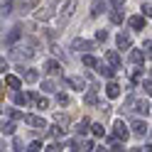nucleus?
Returning <instances> with one entry per match:
<instances>
[{"mask_svg": "<svg viewBox=\"0 0 152 152\" xmlns=\"http://www.w3.org/2000/svg\"><path fill=\"white\" fill-rule=\"evenodd\" d=\"M113 128H115V130H113V132H115V137H120L123 142L128 140L130 130H128V123H125V120H115V123H113Z\"/></svg>", "mask_w": 152, "mask_h": 152, "instance_id": "nucleus-1", "label": "nucleus"}, {"mask_svg": "<svg viewBox=\"0 0 152 152\" xmlns=\"http://www.w3.org/2000/svg\"><path fill=\"white\" fill-rule=\"evenodd\" d=\"M20 37H22V30H20V27H12V30L5 34V44H7V47H12L17 39H20Z\"/></svg>", "mask_w": 152, "mask_h": 152, "instance_id": "nucleus-2", "label": "nucleus"}, {"mask_svg": "<svg viewBox=\"0 0 152 152\" xmlns=\"http://www.w3.org/2000/svg\"><path fill=\"white\" fill-rule=\"evenodd\" d=\"M64 86H71V88H76V91H83L86 81H83L81 76H74V79H64Z\"/></svg>", "mask_w": 152, "mask_h": 152, "instance_id": "nucleus-3", "label": "nucleus"}, {"mask_svg": "<svg viewBox=\"0 0 152 152\" xmlns=\"http://www.w3.org/2000/svg\"><path fill=\"white\" fill-rule=\"evenodd\" d=\"M71 49H76V52H83V49H93V42H88V39H74L71 42Z\"/></svg>", "mask_w": 152, "mask_h": 152, "instance_id": "nucleus-4", "label": "nucleus"}, {"mask_svg": "<svg viewBox=\"0 0 152 152\" xmlns=\"http://www.w3.org/2000/svg\"><path fill=\"white\" fill-rule=\"evenodd\" d=\"M113 69H115V66H106L103 61L96 64V71H98L101 76H106V79H113V76H115V71H113Z\"/></svg>", "mask_w": 152, "mask_h": 152, "instance_id": "nucleus-5", "label": "nucleus"}, {"mask_svg": "<svg viewBox=\"0 0 152 152\" xmlns=\"http://www.w3.org/2000/svg\"><path fill=\"white\" fill-rule=\"evenodd\" d=\"M44 71L54 76V74H59V71H61V64L56 61V59H47V61H44Z\"/></svg>", "mask_w": 152, "mask_h": 152, "instance_id": "nucleus-6", "label": "nucleus"}, {"mask_svg": "<svg viewBox=\"0 0 152 152\" xmlns=\"http://www.w3.org/2000/svg\"><path fill=\"white\" fill-rule=\"evenodd\" d=\"M128 25L132 27V30H145V15H132L128 20Z\"/></svg>", "mask_w": 152, "mask_h": 152, "instance_id": "nucleus-7", "label": "nucleus"}, {"mask_svg": "<svg viewBox=\"0 0 152 152\" xmlns=\"http://www.w3.org/2000/svg\"><path fill=\"white\" fill-rule=\"evenodd\" d=\"M132 110H135L137 115L145 118V115H147V110H150V106H147V101H132Z\"/></svg>", "mask_w": 152, "mask_h": 152, "instance_id": "nucleus-8", "label": "nucleus"}, {"mask_svg": "<svg viewBox=\"0 0 152 152\" xmlns=\"http://www.w3.org/2000/svg\"><path fill=\"white\" fill-rule=\"evenodd\" d=\"M132 132H135V135H145V132H147V128H152V125H147V123L145 120H132Z\"/></svg>", "mask_w": 152, "mask_h": 152, "instance_id": "nucleus-9", "label": "nucleus"}, {"mask_svg": "<svg viewBox=\"0 0 152 152\" xmlns=\"http://www.w3.org/2000/svg\"><path fill=\"white\" fill-rule=\"evenodd\" d=\"M115 42H118L120 49H130V44H132V39H130V34H128V32H120V34L115 37Z\"/></svg>", "mask_w": 152, "mask_h": 152, "instance_id": "nucleus-10", "label": "nucleus"}, {"mask_svg": "<svg viewBox=\"0 0 152 152\" xmlns=\"http://www.w3.org/2000/svg\"><path fill=\"white\" fill-rule=\"evenodd\" d=\"M5 86H7V88H12V91H17V88L22 86V81L17 79V76H12V74H5Z\"/></svg>", "mask_w": 152, "mask_h": 152, "instance_id": "nucleus-11", "label": "nucleus"}, {"mask_svg": "<svg viewBox=\"0 0 152 152\" xmlns=\"http://www.w3.org/2000/svg\"><path fill=\"white\" fill-rule=\"evenodd\" d=\"M12 101H15V106H27L32 98H30V93H22V91H15V96H12Z\"/></svg>", "mask_w": 152, "mask_h": 152, "instance_id": "nucleus-12", "label": "nucleus"}, {"mask_svg": "<svg viewBox=\"0 0 152 152\" xmlns=\"http://www.w3.org/2000/svg\"><path fill=\"white\" fill-rule=\"evenodd\" d=\"M12 54H15V59H32V56H34V49H25L22 52V47H20V49H12Z\"/></svg>", "mask_w": 152, "mask_h": 152, "instance_id": "nucleus-13", "label": "nucleus"}, {"mask_svg": "<svg viewBox=\"0 0 152 152\" xmlns=\"http://www.w3.org/2000/svg\"><path fill=\"white\" fill-rule=\"evenodd\" d=\"M25 123H27V125H32V128H42V130L47 128V125H44V120H42V118H37V115H25Z\"/></svg>", "mask_w": 152, "mask_h": 152, "instance_id": "nucleus-14", "label": "nucleus"}, {"mask_svg": "<svg viewBox=\"0 0 152 152\" xmlns=\"http://www.w3.org/2000/svg\"><path fill=\"white\" fill-rule=\"evenodd\" d=\"M106 59L110 61V66H115V69H120V64H123V61H120V54H118L115 49H110V52L106 54Z\"/></svg>", "mask_w": 152, "mask_h": 152, "instance_id": "nucleus-15", "label": "nucleus"}, {"mask_svg": "<svg viewBox=\"0 0 152 152\" xmlns=\"http://www.w3.org/2000/svg\"><path fill=\"white\" fill-rule=\"evenodd\" d=\"M74 7H76V0H66V5H64V12H61V20H64V22H66V20L71 17Z\"/></svg>", "mask_w": 152, "mask_h": 152, "instance_id": "nucleus-16", "label": "nucleus"}, {"mask_svg": "<svg viewBox=\"0 0 152 152\" xmlns=\"http://www.w3.org/2000/svg\"><path fill=\"white\" fill-rule=\"evenodd\" d=\"M106 93H108V98H118L120 96V86H118L115 81H110L108 86H106Z\"/></svg>", "mask_w": 152, "mask_h": 152, "instance_id": "nucleus-17", "label": "nucleus"}, {"mask_svg": "<svg viewBox=\"0 0 152 152\" xmlns=\"http://www.w3.org/2000/svg\"><path fill=\"white\" fill-rule=\"evenodd\" d=\"M103 7H106V0H93V5H91V15L93 17H98L103 12Z\"/></svg>", "mask_w": 152, "mask_h": 152, "instance_id": "nucleus-18", "label": "nucleus"}, {"mask_svg": "<svg viewBox=\"0 0 152 152\" xmlns=\"http://www.w3.org/2000/svg\"><path fill=\"white\" fill-rule=\"evenodd\" d=\"M88 130H91V120H86V118H83L79 125H76V135H86Z\"/></svg>", "mask_w": 152, "mask_h": 152, "instance_id": "nucleus-19", "label": "nucleus"}, {"mask_svg": "<svg viewBox=\"0 0 152 152\" xmlns=\"http://www.w3.org/2000/svg\"><path fill=\"white\" fill-rule=\"evenodd\" d=\"M130 61H132V64H142V61H145V52L132 49V52H130Z\"/></svg>", "mask_w": 152, "mask_h": 152, "instance_id": "nucleus-20", "label": "nucleus"}, {"mask_svg": "<svg viewBox=\"0 0 152 152\" xmlns=\"http://www.w3.org/2000/svg\"><path fill=\"white\" fill-rule=\"evenodd\" d=\"M22 79H25L27 83H34L37 79H39V74H37L34 69H27V71H22Z\"/></svg>", "mask_w": 152, "mask_h": 152, "instance_id": "nucleus-21", "label": "nucleus"}, {"mask_svg": "<svg viewBox=\"0 0 152 152\" xmlns=\"http://www.w3.org/2000/svg\"><path fill=\"white\" fill-rule=\"evenodd\" d=\"M83 103H86V106H96V103H98V96H96V91H93V88L83 96Z\"/></svg>", "mask_w": 152, "mask_h": 152, "instance_id": "nucleus-22", "label": "nucleus"}, {"mask_svg": "<svg viewBox=\"0 0 152 152\" xmlns=\"http://www.w3.org/2000/svg\"><path fill=\"white\" fill-rule=\"evenodd\" d=\"M3 113H7V118L10 120H25V113H20V110H12V108H3Z\"/></svg>", "mask_w": 152, "mask_h": 152, "instance_id": "nucleus-23", "label": "nucleus"}, {"mask_svg": "<svg viewBox=\"0 0 152 152\" xmlns=\"http://www.w3.org/2000/svg\"><path fill=\"white\" fill-rule=\"evenodd\" d=\"M110 22H113V25H120V22H123V12H120V7H115V10L110 12Z\"/></svg>", "mask_w": 152, "mask_h": 152, "instance_id": "nucleus-24", "label": "nucleus"}, {"mask_svg": "<svg viewBox=\"0 0 152 152\" xmlns=\"http://www.w3.org/2000/svg\"><path fill=\"white\" fill-rule=\"evenodd\" d=\"M42 88H44L47 93H54V91H56V81H52V79H47V81L42 83Z\"/></svg>", "mask_w": 152, "mask_h": 152, "instance_id": "nucleus-25", "label": "nucleus"}, {"mask_svg": "<svg viewBox=\"0 0 152 152\" xmlns=\"http://www.w3.org/2000/svg\"><path fill=\"white\" fill-rule=\"evenodd\" d=\"M91 132H93V135H98V137H103V132H106V130H103V123H93Z\"/></svg>", "mask_w": 152, "mask_h": 152, "instance_id": "nucleus-26", "label": "nucleus"}, {"mask_svg": "<svg viewBox=\"0 0 152 152\" xmlns=\"http://www.w3.org/2000/svg\"><path fill=\"white\" fill-rule=\"evenodd\" d=\"M61 135H64V128H59V125L49 128V137H61Z\"/></svg>", "mask_w": 152, "mask_h": 152, "instance_id": "nucleus-27", "label": "nucleus"}, {"mask_svg": "<svg viewBox=\"0 0 152 152\" xmlns=\"http://www.w3.org/2000/svg\"><path fill=\"white\" fill-rule=\"evenodd\" d=\"M15 132V123H5L3 120V135H12Z\"/></svg>", "mask_w": 152, "mask_h": 152, "instance_id": "nucleus-28", "label": "nucleus"}, {"mask_svg": "<svg viewBox=\"0 0 152 152\" xmlns=\"http://www.w3.org/2000/svg\"><path fill=\"white\" fill-rule=\"evenodd\" d=\"M98 64V59H96V56H91V54H86V56H83V66H96Z\"/></svg>", "mask_w": 152, "mask_h": 152, "instance_id": "nucleus-29", "label": "nucleus"}, {"mask_svg": "<svg viewBox=\"0 0 152 152\" xmlns=\"http://www.w3.org/2000/svg\"><path fill=\"white\" fill-rule=\"evenodd\" d=\"M130 81H132V83L142 81V69H135V71H132V74H130Z\"/></svg>", "mask_w": 152, "mask_h": 152, "instance_id": "nucleus-30", "label": "nucleus"}, {"mask_svg": "<svg viewBox=\"0 0 152 152\" xmlns=\"http://www.w3.org/2000/svg\"><path fill=\"white\" fill-rule=\"evenodd\" d=\"M56 103H59V106H66V103H69V96H66V93H56Z\"/></svg>", "mask_w": 152, "mask_h": 152, "instance_id": "nucleus-31", "label": "nucleus"}, {"mask_svg": "<svg viewBox=\"0 0 152 152\" xmlns=\"http://www.w3.org/2000/svg\"><path fill=\"white\" fill-rule=\"evenodd\" d=\"M0 10H3V17L10 15V12H12V3H3V5H0Z\"/></svg>", "mask_w": 152, "mask_h": 152, "instance_id": "nucleus-32", "label": "nucleus"}, {"mask_svg": "<svg viewBox=\"0 0 152 152\" xmlns=\"http://www.w3.org/2000/svg\"><path fill=\"white\" fill-rule=\"evenodd\" d=\"M54 120L59 123V125H66V123H69V118H66L64 113H56V115H54Z\"/></svg>", "mask_w": 152, "mask_h": 152, "instance_id": "nucleus-33", "label": "nucleus"}, {"mask_svg": "<svg viewBox=\"0 0 152 152\" xmlns=\"http://www.w3.org/2000/svg\"><path fill=\"white\" fill-rule=\"evenodd\" d=\"M27 150H30V152H37V150H42V142H39V140H32Z\"/></svg>", "mask_w": 152, "mask_h": 152, "instance_id": "nucleus-34", "label": "nucleus"}, {"mask_svg": "<svg viewBox=\"0 0 152 152\" xmlns=\"http://www.w3.org/2000/svg\"><path fill=\"white\" fill-rule=\"evenodd\" d=\"M96 39H98V42H106V39H108V32H106V30H98V32H96Z\"/></svg>", "mask_w": 152, "mask_h": 152, "instance_id": "nucleus-35", "label": "nucleus"}, {"mask_svg": "<svg viewBox=\"0 0 152 152\" xmlns=\"http://www.w3.org/2000/svg\"><path fill=\"white\" fill-rule=\"evenodd\" d=\"M142 15H145V17H152V5H150V3L142 5Z\"/></svg>", "mask_w": 152, "mask_h": 152, "instance_id": "nucleus-36", "label": "nucleus"}, {"mask_svg": "<svg viewBox=\"0 0 152 152\" xmlns=\"http://www.w3.org/2000/svg\"><path fill=\"white\" fill-rule=\"evenodd\" d=\"M142 88H145L147 96H152V81H142Z\"/></svg>", "mask_w": 152, "mask_h": 152, "instance_id": "nucleus-37", "label": "nucleus"}, {"mask_svg": "<svg viewBox=\"0 0 152 152\" xmlns=\"http://www.w3.org/2000/svg\"><path fill=\"white\" fill-rule=\"evenodd\" d=\"M142 52H145V56H150V54H152V42H145V44H142Z\"/></svg>", "mask_w": 152, "mask_h": 152, "instance_id": "nucleus-38", "label": "nucleus"}, {"mask_svg": "<svg viewBox=\"0 0 152 152\" xmlns=\"http://www.w3.org/2000/svg\"><path fill=\"white\" fill-rule=\"evenodd\" d=\"M37 108H49V101H47V98H39V101H37Z\"/></svg>", "mask_w": 152, "mask_h": 152, "instance_id": "nucleus-39", "label": "nucleus"}, {"mask_svg": "<svg viewBox=\"0 0 152 152\" xmlns=\"http://www.w3.org/2000/svg\"><path fill=\"white\" fill-rule=\"evenodd\" d=\"M7 69H10V64L3 59V61H0V71H3V74H7Z\"/></svg>", "mask_w": 152, "mask_h": 152, "instance_id": "nucleus-40", "label": "nucleus"}, {"mask_svg": "<svg viewBox=\"0 0 152 152\" xmlns=\"http://www.w3.org/2000/svg\"><path fill=\"white\" fill-rule=\"evenodd\" d=\"M30 98H32V103H37V101L42 98V96H39V93H37V91H32V93H30Z\"/></svg>", "mask_w": 152, "mask_h": 152, "instance_id": "nucleus-41", "label": "nucleus"}, {"mask_svg": "<svg viewBox=\"0 0 152 152\" xmlns=\"http://www.w3.org/2000/svg\"><path fill=\"white\" fill-rule=\"evenodd\" d=\"M110 3H113V7H123V5H125V0H110Z\"/></svg>", "mask_w": 152, "mask_h": 152, "instance_id": "nucleus-42", "label": "nucleus"}, {"mask_svg": "<svg viewBox=\"0 0 152 152\" xmlns=\"http://www.w3.org/2000/svg\"><path fill=\"white\" fill-rule=\"evenodd\" d=\"M150 135H152V130H150Z\"/></svg>", "mask_w": 152, "mask_h": 152, "instance_id": "nucleus-43", "label": "nucleus"}]
</instances>
